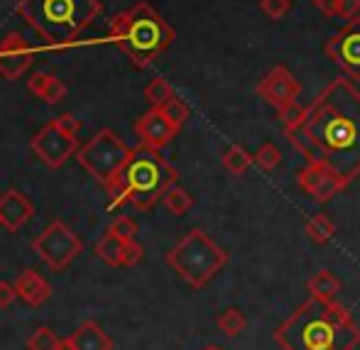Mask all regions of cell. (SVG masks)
Here are the masks:
<instances>
[{"instance_id":"obj_29","label":"cell","mask_w":360,"mask_h":350,"mask_svg":"<svg viewBox=\"0 0 360 350\" xmlns=\"http://www.w3.org/2000/svg\"><path fill=\"white\" fill-rule=\"evenodd\" d=\"M162 110H165V115H167V118H169L172 123H174L179 130H181V125H184L186 120H189V105H186L181 98H176V96L169 101V103L162 105Z\"/></svg>"},{"instance_id":"obj_35","label":"cell","mask_w":360,"mask_h":350,"mask_svg":"<svg viewBox=\"0 0 360 350\" xmlns=\"http://www.w3.org/2000/svg\"><path fill=\"white\" fill-rule=\"evenodd\" d=\"M314 8L323 13L326 18H336L338 15V0H314Z\"/></svg>"},{"instance_id":"obj_11","label":"cell","mask_w":360,"mask_h":350,"mask_svg":"<svg viewBox=\"0 0 360 350\" xmlns=\"http://www.w3.org/2000/svg\"><path fill=\"white\" fill-rule=\"evenodd\" d=\"M297 184L316 204H328L333 196H338L348 186L338 171H333L328 164H319V162H307V167L297 171Z\"/></svg>"},{"instance_id":"obj_34","label":"cell","mask_w":360,"mask_h":350,"mask_svg":"<svg viewBox=\"0 0 360 350\" xmlns=\"http://www.w3.org/2000/svg\"><path fill=\"white\" fill-rule=\"evenodd\" d=\"M15 297H18V289H15L10 282H0V309L13 306Z\"/></svg>"},{"instance_id":"obj_20","label":"cell","mask_w":360,"mask_h":350,"mask_svg":"<svg viewBox=\"0 0 360 350\" xmlns=\"http://www.w3.org/2000/svg\"><path fill=\"white\" fill-rule=\"evenodd\" d=\"M125 250H128V240L118 238L115 233H105L96 245V255L110 267H123L125 265Z\"/></svg>"},{"instance_id":"obj_27","label":"cell","mask_w":360,"mask_h":350,"mask_svg":"<svg viewBox=\"0 0 360 350\" xmlns=\"http://www.w3.org/2000/svg\"><path fill=\"white\" fill-rule=\"evenodd\" d=\"M62 338L49 326H39L32 336L27 338V350H57Z\"/></svg>"},{"instance_id":"obj_12","label":"cell","mask_w":360,"mask_h":350,"mask_svg":"<svg viewBox=\"0 0 360 350\" xmlns=\"http://www.w3.org/2000/svg\"><path fill=\"white\" fill-rule=\"evenodd\" d=\"M257 93H260L270 105L282 108V105H287V103H292V101L299 98V93H302V84L294 79L292 71L280 64V67H275L270 74L265 76V79L260 81V84H257Z\"/></svg>"},{"instance_id":"obj_30","label":"cell","mask_w":360,"mask_h":350,"mask_svg":"<svg viewBox=\"0 0 360 350\" xmlns=\"http://www.w3.org/2000/svg\"><path fill=\"white\" fill-rule=\"evenodd\" d=\"M110 233H115L118 238H123V240H135V235H138V223L133 221L130 216H118L113 223H110L108 228Z\"/></svg>"},{"instance_id":"obj_31","label":"cell","mask_w":360,"mask_h":350,"mask_svg":"<svg viewBox=\"0 0 360 350\" xmlns=\"http://www.w3.org/2000/svg\"><path fill=\"white\" fill-rule=\"evenodd\" d=\"M260 10L270 20H282L292 10V0H260Z\"/></svg>"},{"instance_id":"obj_26","label":"cell","mask_w":360,"mask_h":350,"mask_svg":"<svg viewBox=\"0 0 360 350\" xmlns=\"http://www.w3.org/2000/svg\"><path fill=\"white\" fill-rule=\"evenodd\" d=\"M277 118H280L282 128H285V133H292V130H297L299 125L304 123V118H307V105L297 103V101H292V103L282 105V108H277Z\"/></svg>"},{"instance_id":"obj_21","label":"cell","mask_w":360,"mask_h":350,"mask_svg":"<svg viewBox=\"0 0 360 350\" xmlns=\"http://www.w3.org/2000/svg\"><path fill=\"white\" fill-rule=\"evenodd\" d=\"M304 231H307V235L311 242H316V245H326V242H331V238L336 235V223L328 218V213L319 211V213H314L307 223H304Z\"/></svg>"},{"instance_id":"obj_28","label":"cell","mask_w":360,"mask_h":350,"mask_svg":"<svg viewBox=\"0 0 360 350\" xmlns=\"http://www.w3.org/2000/svg\"><path fill=\"white\" fill-rule=\"evenodd\" d=\"M282 162V152L277 150V145H272V142H265V145H260V150L255 152V164L260 167L262 171H272L277 169Z\"/></svg>"},{"instance_id":"obj_32","label":"cell","mask_w":360,"mask_h":350,"mask_svg":"<svg viewBox=\"0 0 360 350\" xmlns=\"http://www.w3.org/2000/svg\"><path fill=\"white\" fill-rule=\"evenodd\" d=\"M54 125H57L62 133H67L69 138H79V133H81V120L72 113H62L59 118H54Z\"/></svg>"},{"instance_id":"obj_15","label":"cell","mask_w":360,"mask_h":350,"mask_svg":"<svg viewBox=\"0 0 360 350\" xmlns=\"http://www.w3.org/2000/svg\"><path fill=\"white\" fill-rule=\"evenodd\" d=\"M32 216H34V206L30 204L25 194L10 189L0 196V226H5L10 233L20 231Z\"/></svg>"},{"instance_id":"obj_13","label":"cell","mask_w":360,"mask_h":350,"mask_svg":"<svg viewBox=\"0 0 360 350\" xmlns=\"http://www.w3.org/2000/svg\"><path fill=\"white\" fill-rule=\"evenodd\" d=\"M32 64V47L18 32H10L0 39V74L8 81H15Z\"/></svg>"},{"instance_id":"obj_3","label":"cell","mask_w":360,"mask_h":350,"mask_svg":"<svg viewBox=\"0 0 360 350\" xmlns=\"http://www.w3.org/2000/svg\"><path fill=\"white\" fill-rule=\"evenodd\" d=\"M176 179L179 171L160 155V150L140 142L138 147H133V155L123 171L110 184H105L110 196L108 209L133 204L138 211H150L165 196V191L176 184Z\"/></svg>"},{"instance_id":"obj_5","label":"cell","mask_w":360,"mask_h":350,"mask_svg":"<svg viewBox=\"0 0 360 350\" xmlns=\"http://www.w3.org/2000/svg\"><path fill=\"white\" fill-rule=\"evenodd\" d=\"M110 37L138 69H145L174 42V30L152 5L138 3L110 20Z\"/></svg>"},{"instance_id":"obj_19","label":"cell","mask_w":360,"mask_h":350,"mask_svg":"<svg viewBox=\"0 0 360 350\" xmlns=\"http://www.w3.org/2000/svg\"><path fill=\"white\" fill-rule=\"evenodd\" d=\"M307 289L314 299H321V302H338V294H341L343 284L331 270H319L316 275H311V280L307 282Z\"/></svg>"},{"instance_id":"obj_8","label":"cell","mask_w":360,"mask_h":350,"mask_svg":"<svg viewBox=\"0 0 360 350\" xmlns=\"http://www.w3.org/2000/svg\"><path fill=\"white\" fill-rule=\"evenodd\" d=\"M32 250L52 267L54 272H62L64 267H69V262L74 257L81 255L84 242L76 235L72 228L62 221H54L44 228V233L32 240Z\"/></svg>"},{"instance_id":"obj_18","label":"cell","mask_w":360,"mask_h":350,"mask_svg":"<svg viewBox=\"0 0 360 350\" xmlns=\"http://www.w3.org/2000/svg\"><path fill=\"white\" fill-rule=\"evenodd\" d=\"M27 89L32 91L34 96H39L44 103H59V101L67 96V86H64L54 74H47V71L34 74L32 79L27 81Z\"/></svg>"},{"instance_id":"obj_14","label":"cell","mask_w":360,"mask_h":350,"mask_svg":"<svg viewBox=\"0 0 360 350\" xmlns=\"http://www.w3.org/2000/svg\"><path fill=\"white\" fill-rule=\"evenodd\" d=\"M135 133H138V138L143 145H150V147H155V150H162V147H167L172 140L176 138L179 128L167 118L162 108H150L145 115H140L138 118V123H135Z\"/></svg>"},{"instance_id":"obj_9","label":"cell","mask_w":360,"mask_h":350,"mask_svg":"<svg viewBox=\"0 0 360 350\" xmlns=\"http://www.w3.org/2000/svg\"><path fill=\"white\" fill-rule=\"evenodd\" d=\"M30 147H32L34 155L47 167H52V169L64 167L72 157H76V152L81 150L79 138H69L67 133H62V130L54 125V120L49 125H44V128L34 135Z\"/></svg>"},{"instance_id":"obj_22","label":"cell","mask_w":360,"mask_h":350,"mask_svg":"<svg viewBox=\"0 0 360 350\" xmlns=\"http://www.w3.org/2000/svg\"><path fill=\"white\" fill-rule=\"evenodd\" d=\"M221 162H223V167H226V171H231L233 176H243L255 164V155H250V152L240 145H231L223 152Z\"/></svg>"},{"instance_id":"obj_6","label":"cell","mask_w":360,"mask_h":350,"mask_svg":"<svg viewBox=\"0 0 360 350\" xmlns=\"http://www.w3.org/2000/svg\"><path fill=\"white\" fill-rule=\"evenodd\" d=\"M165 262L191 289H204L226 267L228 252L211 240L201 228H191L165 255Z\"/></svg>"},{"instance_id":"obj_16","label":"cell","mask_w":360,"mask_h":350,"mask_svg":"<svg viewBox=\"0 0 360 350\" xmlns=\"http://www.w3.org/2000/svg\"><path fill=\"white\" fill-rule=\"evenodd\" d=\"M15 289H18V297L22 299L25 304H30V306H42L49 299V294H52L49 282L34 270H25L22 275L18 277V282H15Z\"/></svg>"},{"instance_id":"obj_4","label":"cell","mask_w":360,"mask_h":350,"mask_svg":"<svg viewBox=\"0 0 360 350\" xmlns=\"http://www.w3.org/2000/svg\"><path fill=\"white\" fill-rule=\"evenodd\" d=\"M101 0H20L18 13L52 47H69L101 15Z\"/></svg>"},{"instance_id":"obj_1","label":"cell","mask_w":360,"mask_h":350,"mask_svg":"<svg viewBox=\"0 0 360 350\" xmlns=\"http://www.w3.org/2000/svg\"><path fill=\"white\" fill-rule=\"evenodd\" d=\"M285 135L307 162L328 164L351 184L360 174V91L353 79H333L307 105L304 123Z\"/></svg>"},{"instance_id":"obj_2","label":"cell","mask_w":360,"mask_h":350,"mask_svg":"<svg viewBox=\"0 0 360 350\" xmlns=\"http://www.w3.org/2000/svg\"><path fill=\"white\" fill-rule=\"evenodd\" d=\"M280 350H356L360 326L338 302L309 297L272 333Z\"/></svg>"},{"instance_id":"obj_36","label":"cell","mask_w":360,"mask_h":350,"mask_svg":"<svg viewBox=\"0 0 360 350\" xmlns=\"http://www.w3.org/2000/svg\"><path fill=\"white\" fill-rule=\"evenodd\" d=\"M57 350H76V348H74V343H72V336L62 338V341H59V348H57Z\"/></svg>"},{"instance_id":"obj_24","label":"cell","mask_w":360,"mask_h":350,"mask_svg":"<svg viewBox=\"0 0 360 350\" xmlns=\"http://www.w3.org/2000/svg\"><path fill=\"white\" fill-rule=\"evenodd\" d=\"M162 204H165V209L169 211L172 216H184V213H189V209L194 206V196H191L186 189H181V186L174 184L165 191Z\"/></svg>"},{"instance_id":"obj_23","label":"cell","mask_w":360,"mask_h":350,"mask_svg":"<svg viewBox=\"0 0 360 350\" xmlns=\"http://www.w3.org/2000/svg\"><path fill=\"white\" fill-rule=\"evenodd\" d=\"M216 326H218V331H221L223 336L236 338L248 328V316L238 306H228V309H223V311L218 313Z\"/></svg>"},{"instance_id":"obj_10","label":"cell","mask_w":360,"mask_h":350,"mask_svg":"<svg viewBox=\"0 0 360 350\" xmlns=\"http://www.w3.org/2000/svg\"><path fill=\"white\" fill-rule=\"evenodd\" d=\"M326 54L341 67L348 79L360 81V15L326 42Z\"/></svg>"},{"instance_id":"obj_33","label":"cell","mask_w":360,"mask_h":350,"mask_svg":"<svg viewBox=\"0 0 360 350\" xmlns=\"http://www.w3.org/2000/svg\"><path fill=\"white\" fill-rule=\"evenodd\" d=\"M360 13V0H338V15L346 20L358 18Z\"/></svg>"},{"instance_id":"obj_17","label":"cell","mask_w":360,"mask_h":350,"mask_svg":"<svg viewBox=\"0 0 360 350\" xmlns=\"http://www.w3.org/2000/svg\"><path fill=\"white\" fill-rule=\"evenodd\" d=\"M72 343L76 350H113L110 336L91 318L79 323V328L72 333Z\"/></svg>"},{"instance_id":"obj_7","label":"cell","mask_w":360,"mask_h":350,"mask_svg":"<svg viewBox=\"0 0 360 350\" xmlns=\"http://www.w3.org/2000/svg\"><path fill=\"white\" fill-rule=\"evenodd\" d=\"M130 155H133V147L125 145L123 138L115 135L110 128H103L86 145H81V150L76 152V160L98 184L105 186L123 171Z\"/></svg>"},{"instance_id":"obj_25","label":"cell","mask_w":360,"mask_h":350,"mask_svg":"<svg viewBox=\"0 0 360 350\" xmlns=\"http://www.w3.org/2000/svg\"><path fill=\"white\" fill-rule=\"evenodd\" d=\"M145 98L150 101L152 108H162L165 103H169L172 98H174V89L169 86V81L162 79V76H157V79H152L150 84H147L145 89Z\"/></svg>"},{"instance_id":"obj_37","label":"cell","mask_w":360,"mask_h":350,"mask_svg":"<svg viewBox=\"0 0 360 350\" xmlns=\"http://www.w3.org/2000/svg\"><path fill=\"white\" fill-rule=\"evenodd\" d=\"M201 350H223L221 346H216V343H209V346H204Z\"/></svg>"}]
</instances>
